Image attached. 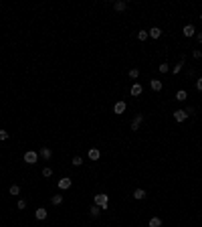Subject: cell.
<instances>
[{
	"label": "cell",
	"instance_id": "obj_4",
	"mask_svg": "<svg viewBox=\"0 0 202 227\" xmlns=\"http://www.w3.org/2000/svg\"><path fill=\"white\" fill-rule=\"evenodd\" d=\"M182 35H184V37H188V39H190V37H194V35H196V28H194V27H192V24H186V27H184V28H182Z\"/></svg>",
	"mask_w": 202,
	"mask_h": 227
},
{
	"label": "cell",
	"instance_id": "obj_5",
	"mask_svg": "<svg viewBox=\"0 0 202 227\" xmlns=\"http://www.w3.org/2000/svg\"><path fill=\"white\" fill-rule=\"evenodd\" d=\"M71 185H73V181H71V178H61V181H59V189H61V191H67V189H71Z\"/></svg>",
	"mask_w": 202,
	"mask_h": 227
},
{
	"label": "cell",
	"instance_id": "obj_27",
	"mask_svg": "<svg viewBox=\"0 0 202 227\" xmlns=\"http://www.w3.org/2000/svg\"><path fill=\"white\" fill-rule=\"evenodd\" d=\"M16 207H18L20 211H22V209H27V201H24V199H18V203H16Z\"/></svg>",
	"mask_w": 202,
	"mask_h": 227
},
{
	"label": "cell",
	"instance_id": "obj_33",
	"mask_svg": "<svg viewBox=\"0 0 202 227\" xmlns=\"http://www.w3.org/2000/svg\"><path fill=\"white\" fill-rule=\"evenodd\" d=\"M200 20H202V12H200Z\"/></svg>",
	"mask_w": 202,
	"mask_h": 227
},
{
	"label": "cell",
	"instance_id": "obj_13",
	"mask_svg": "<svg viewBox=\"0 0 202 227\" xmlns=\"http://www.w3.org/2000/svg\"><path fill=\"white\" fill-rule=\"evenodd\" d=\"M184 63H186V59H180V61H178V65H174V67H172V73H174V75H178L180 73V71H182V67H184Z\"/></svg>",
	"mask_w": 202,
	"mask_h": 227
},
{
	"label": "cell",
	"instance_id": "obj_14",
	"mask_svg": "<svg viewBox=\"0 0 202 227\" xmlns=\"http://www.w3.org/2000/svg\"><path fill=\"white\" fill-rule=\"evenodd\" d=\"M148 33H150V37H152V39H160L162 37V28H158V27H152Z\"/></svg>",
	"mask_w": 202,
	"mask_h": 227
},
{
	"label": "cell",
	"instance_id": "obj_7",
	"mask_svg": "<svg viewBox=\"0 0 202 227\" xmlns=\"http://www.w3.org/2000/svg\"><path fill=\"white\" fill-rule=\"evenodd\" d=\"M141 91H144V87H141V83H134V85H131V89H130V93H131L134 97L141 95Z\"/></svg>",
	"mask_w": 202,
	"mask_h": 227
},
{
	"label": "cell",
	"instance_id": "obj_2",
	"mask_svg": "<svg viewBox=\"0 0 202 227\" xmlns=\"http://www.w3.org/2000/svg\"><path fill=\"white\" fill-rule=\"evenodd\" d=\"M37 160H38V154L34 150H27L24 152V162H27V164H34Z\"/></svg>",
	"mask_w": 202,
	"mask_h": 227
},
{
	"label": "cell",
	"instance_id": "obj_16",
	"mask_svg": "<svg viewBox=\"0 0 202 227\" xmlns=\"http://www.w3.org/2000/svg\"><path fill=\"white\" fill-rule=\"evenodd\" d=\"M150 87H152L154 91H160V89H162V81L160 79H152V81H150Z\"/></svg>",
	"mask_w": 202,
	"mask_h": 227
},
{
	"label": "cell",
	"instance_id": "obj_10",
	"mask_svg": "<svg viewBox=\"0 0 202 227\" xmlns=\"http://www.w3.org/2000/svg\"><path fill=\"white\" fill-rule=\"evenodd\" d=\"M113 8H115V12H123L127 8V2L126 0H117V2H113Z\"/></svg>",
	"mask_w": 202,
	"mask_h": 227
},
{
	"label": "cell",
	"instance_id": "obj_28",
	"mask_svg": "<svg viewBox=\"0 0 202 227\" xmlns=\"http://www.w3.org/2000/svg\"><path fill=\"white\" fill-rule=\"evenodd\" d=\"M192 57H194V59H200L202 57V51L200 49H194V51H192Z\"/></svg>",
	"mask_w": 202,
	"mask_h": 227
},
{
	"label": "cell",
	"instance_id": "obj_32",
	"mask_svg": "<svg viewBox=\"0 0 202 227\" xmlns=\"http://www.w3.org/2000/svg\"><path fill=\"white\" fill-rule=\"evenodd\" d=\"M196 39H198V43L202 45V33H196Z\"/></svg>",
	"mask_w": 202,
	"mask_h": 227
},
{
	"label": "cell",
	"instance_id": "obj_15",
	"mask_svg": "<svg viewBox=\"0 0 202 227\" xmlns=\"http://www.w3.org/2000/svg\"><path fill=\"white\" fill-rule=\"evenodd\" d=\"M89 215H91V217H93V219H97V217H99V215H101V209H99V207H97V205H93V207H91V209H89Z\"/></svg>",
	"mask_w": 202,
	"mask_h": 227
},
{
	"label": "cell",
	"instance_id": "obj_17",
	"mask_svg": "<svg viewBox=\"0 0 202 227\" xmlns=\"http://www.w3.org/2000/svg\"><path fill=\"white\" fill-rule=\"evenodd\" d=\"M134 199H135V201L145 199V191H144V189H135V191H134Z\"/></svg>",
	"mask_w": 202,
	"mask_h": 227
},
{
	"label": "cell",
	"instance_id": "obj_6",
	"mask_svg": "<svg viewBox=\"0 0 202 227\" xmlns=\"http://www.w3.org/2000/svg\"><path fill=\"white\" fill-rule=\"evenodd\" d=\"M174 120L176 122H184V120H188V114L184 112V110H176L174 112Z\"/></svg>",
	"mask_w": 202,
	"mask_h": 227
},
{
	"label": "cell",
	"instance_id": "obj_8",
	"mask_svg": "<svg viewBox=\"0 0 202 227\" xmlns=\"http://www.w3.org/2000/svg\"><path fill=\"white\" fill-rule=\"evenodd\" d=\"M47 215H49V213H47V209L45 207H38L37 211H34V217H37L38 221H42V219H47Z\"/></svg>",
	"mask_w": 202,
	"mask_h": 227
},
{
	"label": "cell",
	"instance_id": "obj_21",
	"mask_svg": "<svg viewBox=\"0 0 202 227\" xmlns=\"http://www.w3.org/2000/svg\"><path fill=\"white\" fill-rule=\"evenodd\" d=\"M148 37H150L148 31H140L137 33V39H140V41H148Z\"/></svg>",
	"mask_w": 202,
	"mask_h": 227
},
{
	"label": "cell",
	"instance_id": "obj_12",
	"mask_svg": "<svg viewBox=\"0 0 202 227\" xmlns=\"http://www.w3.org/2000/svg\"><path fill=\"white\" fill-rule=\"evenodd\" d=\"M87 156H89V160H99V158H101V152L97 150V148H91V150L87 152Z\"/></svg>",
	"mask_w": 202,
	"mask_h": 227
},
{
	"label": "cell",
	"instance_id": "obj_34",
	"mask_svg": "<svg viewBox=\"0 0 202 227\" xmlns=\"http://www.w3.org/2000/svg\"><path fill=\"white\" fill-rule=\"evenodd\" d=\"M0 6H2V4H0Z\"/></svg>",
	"mask_w": 202,
	"mask_h": 227
},
{
	"label": "cell",
	"instance_id": "obj_26",
	"mask_svg": "<svg viewBox=\"0 0 202 227\" xmlns=\"http://www.w3.org/2000/svg\"><path fill=\"white\" fill-rule=\"evenodd\" d=\"M10 195H20V187L18 185H12L10 187Z\"/></svg>",
	"mask_w": 202,
	"mask_h": 227
},
{
	"label": "cell",
	"instance_id": "obj_3",
	"mask_svg": "<svg viewBox=\"0 0 202 227\" xmlns=\"http://www.w3.org/2000/svg\"><path fill=\"white\" fill-rule=\"evenodd\" d=\"M141 122H144V114H137L135 118H134V122H131V130H140V126H141Z\"/></svg>",
	"mask_w": 202,
	"mask_h": 227
},
{
	"label": "cell",
	"instance_id": "obj_24",
	"mask_svg": "<svg viewBox=\"0 0 202 227\" xmlns=\"http://www.w3.org/2000/svg\"><path fill=\"white\" fill-rule=\"evenodd\" d=\"M73 166H81V164H83V158H81V156H73Z\"/></svg>",
	"mask_w": 202,
	"mask_h": 227
},
{
	"label": "cell",
	"instance_id": "obj_11",
	"mask_svg": "<svg viewBox=\"0 0 202 227\" xmlns=\"http://www.w3.org/2000/svg\"><path fill=\"white\" fill-rule=\"evenodd\" d=\"M38 154H41V158H42V160H51V158H53V152H51V148H41V152H38Z\"/></svg>",
	"mask_w": 202,
	"mask_h": 227
},
{
	"label": "cell",
	"instance_id": "obj_29",
	"mask_svg": "<svg viewBox=\"0 0 202 227\" xmlns=\"http://www.w3.org/2000/svg\"><path fill=\"white\" fill-rule=\"evenodd\" d=\"M8 136L10 134H8L6 130H0V140H8Z\"/></svg>",
	"mask_w": 202,
	"mask_h": 227
},
{
	"label": "cell",
	"instance_id": "obj_9",
	"mask_svg": "<svg viewBox=\"0 0 202 227\" xmlns=\"http://www.w3.org/2000/svg\"><path fill=\"white\" fill-rule=\"evenodd\" d=\"M126 108H127V104H126V101H117V104L113 106V112L119 116V114H123V112H126Z\"/></svg>",
	"mask_w": 202,
	"mask_h": 227
},
{
	"label": "cell",
	"instance_id": "obj_25",
	"mask_svg": "<svg viewBox=\"0 0 202 227\" xmlns=\"http://www.w3.org/2000/svg\"><path fill=\"white\" fill-rule=\"evenodd\" d=\"M42 177H53V168H49V166H45V168H42Z\"/></svg>",
	"mask_w": 202,
	"mask_h": 227
},
{
	"label": "cell",
	"instance_id": "obj_20",
	"mask_svg": "<svg viewBox=\"0 0 202 227\" xmlns=\"http://www.w3.org/2000/svg\"><path fill=\"white\" fill-rule=\"evenodd\" d=\"M51 203L53 205H61L63 203V195H53L51 197Z\"/></svg>",
	"mask_w": 202,
	"mask_h": 227
},
{
	"label": "cell",
	"instance_id": "obj_23",
	"mask_svg": "<svg viewBox=\"0 0 202 227\" xmlns=\"http://www.w3.org/2000/svg\"><path fill=\"white\" fill-rule=\"evenodd\" d=\"M130 77H131V79H137V77H140V69H137V67L130 69Z\"/></svg>",
	"mask_w": 202,
	"mask_h": 227
},
{
	"label": "cell",
	"instance_id": "obj_18",
	"mask_svg": "<svg viewBox=\"0 0 202 227\" xmlns=\"http://www.w3.org/2000/svg\"><path fill=\"white\" fill-rule=\"evenodd\" d=\"M150 227H162V219L160 217H152L150 219Z\"/></svg>",
	"mask_w": 202,
	"mask_h": 227
},
{
	"label": "cell",
	"instance_id": "obj_19",
	"mask_svg": "<svg viewBox=\"0 0 202 227\" xmlns=\"http://www.w3.org/2000/svg\"><path fill=\"white\" fill-rule=\"evenodd\" d=\"M186 97H188V93L184 91V89H180V91H176V100H178V101H184Z\"/></svg>",
	"mask_w": 202,
	"mask_h": 227
},
{
	"label": "cell",
	"instance_id": "obj_22",
	"mask_svg": "<svg viewBox=\"0 0 202 227\" xmlns=\"http://www.w3.org/2000/svg\"><path fill=\"white\" fill-rule=\"evenodd\" d=\"M158 71H160V73H168V71H170V65H168V63H162V65L158 67Z\"/></svg>",
	"mask_w": 202,
	"mask_h": 227
},
{
	"label": "cell",
	"instance_id": "obj_1",
	"mask_svg": "<svg viewBox=\"0 0 202 227\" xmlns=\"http://www.w3.org/2000/svg\"><path fill=\"white\" fill-rule=\"evenodd\" d=\"M93 205H97L101 211H105V209L109 207V197L103 195V193H101V195H95V197H93Z\"/></svg>",
	"mask_w": 202,
	"mask_h": 227
},
{
	"label": "cell",
	"instance_id": "obj_31",
	"mask_svg": "<svg viewBox=\"0 0 202 227\" xmlns=\"http://www.w3.org/2000/svg\"><path fill=\"white\" fill-rule=\"evenodd\" d=\"M184 112H186L188 116H190V114H194V108H192V106H188V108H186V110H184Z\"/></svg>",
	"mask_w": 202,
	"mask_h": 227
},
{
	"label": "cell",
	"instance_id": "obj_30",
	"mask_svg": "<svg viewBox=\"0 0 202 227\" xmlns=\"http://www.w3.org/2000/svg\"><path fill=\"white\" fill-rule=\"evenodd\" d=\"M196 89H198V91H202V77H198V79H196Z\"/></svg>",
	"mask_w": 202,
	"mask_h": 227
}]
</instances>
